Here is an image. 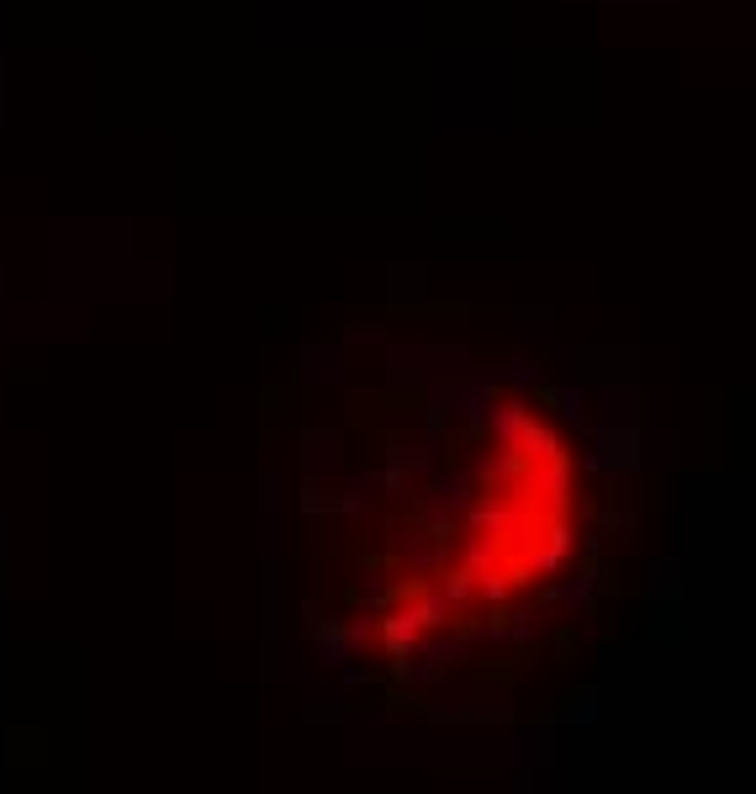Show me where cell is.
Wrapping results in <instances>:
<instances>
[{"mask_svg": "<svg viewBox=\"0 0 756 794\" xmlns=\"http://www.w3.org/2000/svg\"><path fill=\"white\" fill-rule=\"evenodd\" d=\"M576 461L561 429L529 408H497L477 461L428 524L424 599L392 625L397 636L439 631L450 610H508L572 556Z\"/></svg>", "mask_w": 756, "mask_h": 794, "instance_id": "obj_1", "label": "cell"}]
</instances>
